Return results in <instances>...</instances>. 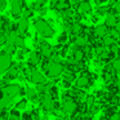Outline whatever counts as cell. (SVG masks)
Masks as SVG:
<instances>
[{"label":"cell","mask_w":120,"mask_h":120,"mask_svg":"<svg viewBox=\"0 0 120 120\" xmlns=\"http://www.w3.org/2000/svg\"><path fill=\"white\" fill-rule=\"evenodd\" d=\"M34 27L38 31V34H40L43 38H52L54 35L53 27L43 18H38L36 21H34Z\"/></svg>","instance_id":"cell-1"},{"label":"cell","mask_w":120,"mask_h":120,"mask_svg":"<svg viewBox=\"0 0 120 120\" xmlns=\"http://www.w3.org/2000/svg\"><path fill=\"white\" fill-rule=\"evenodd\" d=\"M63 71H65V67H63V65L61 62H52V61H50L49 67H48V70L45 71V72H47V76H49V78H52V79H56V78H58Z\"/></svg>","instance_id":"cell-2"},{"label":"cell","mask_w":120,"mask_h":120,"mask_svg":"<svg viewBox=\"0 0 120 120\" xmlns=\"http://www.w3.org/2000/svg\"><path fill=\"white\" fill-rule=\"evenodd\" d=\"M12 56L7 54V53H1L0 54V75L8 72L12 67Z\"/></svg>","instance_id":"cell-3"},{"label":"cell","mask_w":120,"mask_h":120,"mask_svg":"<svg viewBox=\"0 0 120 120\" xmlns=\"http://www.w3.org/2000/svg\"><path fill=\"white\" fill-rule=\"evenodd\" d=\"M90 84V78L86 72H83L78 79L75 80V88L76 89H85Z\"/></svg>","instance_id":"cell-4"},{"label":"cell","mask_w":120,"mask_h":120,"mask_svg":"<svg viewBox=\"0 0 120 120\" xmlns=\"http://www.w3.org/2000/svg\"><path fill=\"white\" fill-rule=\"evenodd\" d=\"M3 92H4L5 96H9V97H12V98H14V97H17L21 93L22 89L18 84H8L7 86L3 88Z\"/></svg>","instance_id":"cell-5"},{"label":"cell","mask_w":120,"mask_h":120,"mask_svg":"<svg viewBox=\"0 0 120 120\" xmlns=\"http://www.w3.org/2000/svg\"><path fill=\"white\" fill-rule=\"evenodd\" d=\"M54 50L56 48H53L50 44H48L47 41H41L40 43V53H41V56H44L45 58H52L53 56H54Z\"/></svg>","instance_id":"cell-6"},{"label":"cell","mask_w":120,"mask_h":120,"mask_svg":"<svg viewBox=\"0 0 120 120\" xmlns=\"http://www.w3.org/2000/svg\"><path fill=\"white\" fill-rule=\"evenodd\" d=\"M29 19L25 18V17H21V18L18 19V22H17V34L19 35V36H25V34L27 32V30H29Z\"/></svg>","instance_id":"cell-7"},{"label":"cell","mask_w":120,"mask_h":120,"mask_svg":"<svg viewBox=\"0 0 120 120\" xmlns=\"http://www.w3.org/2000/svg\"><path fill=\"white\" fill-rule=\"evenodd\" d=\"M40 103H41L44 110H52L54 107V99L48 93H44V94H40Z\"/></svg>","instance_id":"cell-8"},{"label":"cell","mask_w":120,"mask_h":120,"mask_svg":"<svg viewBox=\"0 0 120 120\" xmlns=\"http://www.w3.org/2000/svg\"><path fill=\"white\" fill-rule=\"evenodd\" d=\"M30 80L34 84H38V85H41V84H45V76L43 75L41 71L39 70H32L31 71V76H30Z\"/></svg>","instance_id":"cell-9"},{"label":"cell","mask_w":120,"mask_h":120,"mask_svg":"<svg viewBox=\"0 0 120 120\" xmlns=\"http://www.w3.org/2000/svg\"><path fill=\"white\" fill-rule=\"evenodd\" d=\"M62 109L67 114H74V112H76L79 110V106L76 105V102L74 99H70V101L62 102Z\"/></svg>","instance_id":"cell-10"},{"label":"cell","mask_w":120,"mask_h":120,"mask_svg":"<svg viewBox=\"0 0 120 120\" xmlns=\"http://www.w3.org/2000/svg\"><path fill=\"white\" fill-rule=\"evenodd\" d=\"M22 11H23V7H22V0H12L11 4V12L14 17L21 16Z\"/></svg>","instance_id":"cell-11"},{"label":"cell","mask_w":120,"mask_h":120,"mask_svg":"<svg viewBox=\"0 0 120 120\" xmlns=\"http://www.w3.org/2000/svg\"><path fill=\"white\" fill-rule=\"evenodd\" d=\"M109 32H110V30H109V27H107L105 23L98 25V26L94 27V36L96 38H101V39H103L105 36L109 35Z\"/></svg>","instance_id":"cell-12"},{"label":"cell","mask_w":120,"mask_h":120,"mask_svg":"<svg viewBox=\"0 0 120 120\" xmlns=\"http://www.w3.org/2000/svg\"><path fill=\"white\" fill-rule=\"evenodd\" d=\"M72 60L75 63H81L85 60V52L81 48H75L72 50Z\"/></svg>","instance_id":"cell-13"},{"label":"cell","mask_w":120,"mask_h":120,"mask_svg":"<svg viewBox=\"0 0 120 120\" xmlns=\"http://www.w3.org/2000/svg\"><path fill=\"white\" fill-rule=\"evenodd\" d=\"M92 4L89 3V1H86V0H84V1H80V3L78 4V12L81 14H88L92 12Z\"/></svg>","instance_id":"cell-14"},{"label":"cell","mask_w":120,"mask_h":120,"mask_svg":"<svg viewBox=\"0 0 120 120\" xmlns=\"http://www.w3.org/2000/svg\"><path fill=\"white\" fill-rule=\"evenodd\" d=\"M40 62H41V53L36 52V50H34V52L30 53V56H29V63L30 65L36 66V65H39Z\"/></svg>","instance_id":"cell-15"},{"label":"cell","mask_w":120,"mask_h":120,"mask_svg":"<svg viewBox=\"0 0 120 120\" xmlns=\"http://www.w3.org/2000/svg\"><path fill=\"white\" fill-rule=\"evenodd\" d=\"M117 18H116V14H112V13H109L105 18V25H106L109 29H114L117 23Z\"/></svg>","instance_id":"cell-16"},{"label":"cell","mask_w":120,"mask_h":120,"mask_svg":"<svg viewBox=\"0 0 120 120\" xmlns=\"http://www.w3.org/2000/svg\"><path fill=\"white\" fill-rule=\"evenodd\" d=\"M89 43V38L85 36V35H78V36L75 38V41H74V44L76 45L78 48H84L86 47Z\"/></svg>","instance_id":"cell-17"},{"label":"cell","mask_w":120,"mask_h":120,"mask_svg":"<svg viewBox=\"0 0 120 120\" xmlns=\"http://www.w3.org/2000/svg\"><path fill=\"white\" fill-rule=\"evenodd\" d=\"M56 9L57 11H68L71 8V0H58V3L56 4Z\"/></svg>","instance_id":"cell-18"},{"label":"cell","mask_w":120,"mask_h":120,"mask_svg":"<svg viewBox=\"0 0 120 120\" xmlns=\"http://www.w3.org/2000/svg\"><path fill=\"white\" fill-rule=\"evenodd\" d=\"M38 92L35 90L34 88H26V97L27 99H30V101H38Z\"/></svg>","instance_id":"cell-19"},{"label":"cell","mask_w":120,"mask_h":120,"mask_svg":"<svg viewBox=\"0 0 120 120\" xmlns=\"http://www.w3.org/2000/svg\"><path fill=\"white\" fill-rule=\"evenodd\" d=\"M12 101H13V98H12V97H9V96H4L3 98H0V111L5 110V107L9 106Z\"/></svg>","instance_id":"cell-20"},{"label":"cell","mask_w":120,"mask_h":120,"mask_svg":"<svg viewBox=\"0 0 120 120\" xmlns=\"http://www.w3.org/2000/svg\"><path fill=\"white\" fill-rule=\"evenodd\" d=\"M102 44L105 45V47H112V45L116 44V39H114V38L111 36V35H107V36H105L103 39H102Z\"/></svg>","instance_id":"cell-21"},{"label":"cell","mask_w":120,"mask_h":120,"mask_svg":"<svg viewBox=\"0 0 120 120\" xmlns=\"http://www.w3.org/2000/svg\"><path fill=\"white\" fill-rule=\"evenodd\" d=\"M19 74V67L18 66H12L11 70L8 71V79H14L17 78Z\"/></svg>","instance_id":"cell-22"},{"label":"cell","mask_w":120,"mask_h":120,"mask_svg":"<svg viewBox=\"0 0 120 120\" xmlns=\"http://www.w3.org/2000/svg\"><path fill=\"white\" fill-rule=\"evenodd\" d=\"M109 50H110V53L112 54V57H114V58H120V47L117 44L110 47Z\"/></svg>","instance_id":"cell-23"},{"label":"cell","mask_w":120,"mask_h":120,"mask_svg":"<svg viewBox=\"0 0 120 120\" xmlns=\"http://www.w3.org/2000/svg\"><path fill=\"white\" fill-rule=\"evenodd\" d=\"M111 70L114 71V72H119L120 71V58H114V60L111 61Z\"/></svg>","instance_id":"cell-24"},{"label":"cell","mask_w":120,"mask_h":120,"mask_svg":"<svg viewBox=\"0 0 120 120\" xmlns=\"http://www.w3.org/2000/svg\"><path fill=\"white\" fill-rule=\"evenodd\" d=\"M16 47L21 48V49H26V43H25L23 36H19L18 35V38H17V40H16Z\"/></svg>","instance_id":"cell-25"},{"label":"cell","mask_w":120,"mask_h":120,"mask_svg":"<svg viewBox=\"0 0 120 120\" xmlns=\"http://www.w3.org/2000/svg\"><path fill=\"white\" fill-rule=\"evenodd\" d=\"M94 102H96L94 96H86V98H85V106L86 107H93Z\"/></svg>","instance_id":"cell-26"},{"label":"cell","mask_w":120,"mask_h":120,"mask_svg":"<svg viewBox=\"0 0 120 120\" xmlns=\"http://www.w3.org/2000/svg\"><path fill=\"white\" fill-rule=\"evenodd\" d=\"M26 106H27V99H26V98H23V99H21L19 102H17L16 109L19 111V110H25V109H26Z\"/></svg>","instance_id":"cell-27"},{"label":"cell","mask_w":120,"mask_h":120,"mask_svg":"<svg viewBox=\"0 0 120 120\" xmlns=\"http://www.w3.org/2000/svg\"><path fill=\"white\" fill-rule=\"evenodd\" d=\"M7 23H8V21H7L5 17L0 16V31H4V29L7 27Z\"/></svg>","instance_id":"cell-28"},{"label":"cell","mask_w":120,"mask_h":120,"mask_svg":"<svg viewBox=\"0 0 120 120\" xmlns=\"http://www.w3.org/2000/svg\"><path fill=\"white\" fill-rule=\"evenodd\" d=\"M112 78H114V75H112L111 72H109V71H105L103 72V80L106 81V83H110V81L112 80Z\"/></svg>","instance_id":"cell-29"},{"label":"cell","mask_w":120,"mask_h":120,"mask_svg":"<svg viewBox=\"0 0 120 120\" xmlns=\"http://www.w3.org/2000/svg\"><path fill=\"white\" fill-rule=\"evenodd\" d=\"M48 94H49V96L52 97L53 99H56V98H57V97H58V89L56 88V86H53V88L50 89L49 92H48Z\"/></svg>","instance_id":"cell-30"},{"label":"cell","mask_w":120,"mask_h":120,"mask_svg":"<svg viewBox=\"0 0 120 120\" xmlns=\"http://www.w3.org/2000/svg\"><path fill=\"white\" fill-rule=\"evenodd\" d=\"M32 16H34V11H32L31 8H27V9H25V11H23V17H25V18L29 19L30 17H32Z\"/></svg>","instance_id":"cell-31"},{"label":"cell","mask_w":120,"mask_h":120,"mask_svg":"<svg viewBox=\"0 0 120 120\" xmlns=\"http://www.w3.org/2000/svg\"><path fill=\"white\" fill-rule=\"evenodd\" d=\"M66 40H67V34H66V32H63V34L58 38V43H60L61 45H63V44H66Z\"/></svg>","instance_id":"cell-32"},{"label":"cell","mask_w":120,"mask_h":120,"mask_svg":"<svg viewBox=\"0 0 120 120\" xmlns=\"http://www.w3.org/2000/svg\"><path fill=\"white\" fill-rule=\"evenodd\" d=\"M21 120H34V116H32V114H30V112H25L21 116Z\"/></svg>","instance_id":"cell-33"},{"label":"cell","mask_w":120,"mask_h":120,"mask_svg":"<svg viewBox=\"0 0 120 120\" xmlns=\"http://www.w3.org/2000/svg\"><path fill=\"white\" fill-rule=\"evenodd\" d=\"M114 11H115V13L120 14V0L116 1V4H115V7H114Z\"/></svg>","instance_id":"cell-34"},{"label":"cell","mask_w":120,"mask_h":120,"mask_svg":"<svg viewBox=\"0 0 120 120\" xmlns=\"http://www.w3.org/2000/svg\"><path fill=\"white\" fill-rule=\"evenodd\" d=\"M62 84H63V86H65L66 89H68V88L71 86V81H68V80H63Z\"/></svg>","instance_id":"cell-35"},{"label":"cell","mask_w":120,"mask_h":120,"mask_svg":"<svg viewBox=\"0 0 120 120\" xmlns=\"http://www.w3.org/2000/svg\"><path fill=\"white\" fill-rule=\"evenodd\" d=\"M5 38H7V35H3L0 32V45L3 44V43H5Z\"/></svg>","instance_id":"cell-36"},{"label":"cell","mask_w":120,"mask_h":120,"mask_svg":"<svg viewBox=\"0 0 120 120\" xmlns=\"http://www.w3.org/2000/svg\"><path fill=\"white\" fill-rule=\"evenodd\" d=\"M47 1H48V0H36V4H39L40 7H43V5H45Z\"/></svg>","instance_id":"cell-37"},{"label":"cell","mask_w":120,"mask_h":120,"mask_svg":"<svg viewBox=\"0 0 120 120\" xmlns=\"http://www.w3.org/2000/svg\"><path fill=\"white\" fill-rule=\"evenodd\" d=\"M114 29H115V30H116V31H117V32H119V34H120V21H119V22H117V23H116V26H115Z\"/></svg>","instance_id":"cell-38"},{"label":"cell","mask_w":120,"mask_h":120,"mask_svg":"<svg viewBox=\"0 0 120 120\" xmlns=\"http://www.w3.org/2000/svg\"><path fill=\"white\" fill-rule=\"evenodd\" d=\"M115 86H116L117 90H120V79H119V80H116V84H115Z\"/></svg>","instance_id":"cell-39"},{"label":"cell","mask_w":120,"mask_h":120,"mask_svg":"<svg viewBox=\"0 0 120 120\" xmlns=\"http://www.w3.org/2000/svg\"><path fill=\"white\" fill-rule=\"evenodd\" d=\"M41 120H49V117H48V116H47V115H44V116H43V117H41Z\"/></svg>","instance_id":"cell-40"},{"label":"cell","mask_w":120,"mask_h":120,"mask_svg":"<svg viewBox=\"0 0 120 120\" xmlns=\"http://www.w3.org/2000/svg\"><path fill=\"white\" fill-rule=\"evenodd\" d=\"M116 44H117V45H119V47H120V39H119V40H117V41H116Z\"/></svg>","instance_id":"cell-41"},{"label":"cell","mask_w":120,"mask_h":120,"mask_svg":"<svg viewBox=\"0 0 120 120\" xmlns=\"http://www.w3.org/2000/svg\"><path fill=\"white\" fill-rule=\"evenodd\" d=\"M0 120H3V119H1V117H0Z\"/></svg>","instance_id":"cell-42"}]
</instances>
